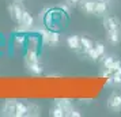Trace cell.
I'll use <instances>...</instances> for the list:
<instances>
[{"mask_svg": "<svg viewBox=\"0 0 121 117\" xmlns=\"http://www.w3.org/2000/svg\"><path fill=\"white\" fill-rule=\"evenodd\" d=\"M97 0H80L79 1V8L83 14L86 15H94V8H95Z\"/></svg>", "mask_w": 121, "mask_h": 117, "instance_id": "5b68a950", "label": "cell"}, {"mask_svg": "<svg viewBox=\"0 0 121 117\" xmlns=\"http://www.w3.org/2000/svg\"><path fill=\"white\" fill-rule=\"evenodd\" d=\"M50 116H53V117H64L65 116V112H64V109H63L59 104H56L55 102V106L50 109Z\"/></svg>", "mask_w": 121, "mask_h": 117, "instance_id": "5bb4252c", "label": "cell"}, {"mask_svg": "<svg viewBox=\"0 0 121 117\" xmlns=\"http://www.w3.org/2000/svg\"><path fill=\"white\" fill-rule=\"evenodd\" d=\"M17 42L22 44V42H23V37H19V38H17Z\"/></svg>", "mask_w": 121, "mask_h": 117, "instance_id": "603a6c76", "label": "cell"}, {"mask_svg": "<svg viewBox=\"0 0 121 117\" xmlns=\"http://www.w3.org/2000/svg\"><path fill=\"white\" fill-rule=\"evenodd\" d=\"M22 27L25 29H30V27H33V25H34V18L33 15L30 14L29 11H23V15H22V19H21V23H19Z\"/></svg>", "mask_w": 121, "mask_h": 117, "instance_id": "9c48e42d", "label": "cell"}, {"mask_svg": "<svg viewBox=\"0 0 121 117\" xmlns=\"http://www.w3.org/2000/svg\"><path fill=\"white\" fill-rule=\"evenodd\" d=\"M79 1H80V0H79Z\"/></svg>", "mask_w": 121, "mask_h": 117, "instance_id": "4316f807", "label": "cell"}, {"mask_svg": "<svg viewBox=\"0 0 121 117\" xmlns=\"http://www.w3.org/2000/svg\"><path fill=\"white\" fill-rule=\"evenodd\" d=\"M108 12V1L105 0H97L95 8H94V15L97 17H105Z\"/></svg>", "mask_w": 121, "mask_h": 117, "instance_id": "52a82bcc", "label": "cell"}, {"mask_svg": "<svg viewBox=\"0 0 121 117\" xmlns=\"http://www.w3.org/2000/svg\"><path fill=\"white\" fill-rule=\"evenodd\" d=\"M39 114V108L35 104H29V112L27 116H38Z\"/></svg>", "mask_w": 121, "mask_h": 117, "instance_id": "e0dca14e", "label": "cell"}, {"mask_svg": "<svg viewBox=\"0 0 121 117\" xmlns=\"http://www.w3.org/2000/svg\"><path fill=\"white\" fill-rule=\"evenodd\" d=\"M105 1H110V0H105Z\"/></svg>", "mask_w": 121, "mask_h": 117, "instance_id": "d4e9b609", "label": "cell"}, {"mask_svg": "<svg viewBox=\"0 0 121 117\" xmlns=\"http://www.w3.org/2000/svg\"><path fill=\"white\" fill-rule=\"evenodd\" d=\"M94 49L97 50V53L99 55V57L105 56V53H106V48H105V45L102 42H94Z\"/></svg>", "mask_w": 121, "mask_h": 117, "instance_id": "2e32d148", "label": "cell"}, {"mask_svg": "<svg viewBox=\"0 0 121 117\" xmlns=\"http://www.w3.org/2000/svg\"><path fill=\"white\" fill-rule=\"evenodd\" d=\"M23 11H25V8L22 7L21 1H15V0H14V3H11V4L8 6V14H10V17H11L12 21L17 22L18 25L21 23Z\"/></svg>", "mask_w": 121, "mask_h": 117, "instance_id": "7a4b0ae2", "label": "cell"}, {"mask_svg": "<svg viewBox=\"0 0 121 117\" xmlns=\"http://www.w3.org/2000/svg\"><path fill=\"white\" fill-rule=\"evenodd\" d=\"M106 106L110 112L118 113L121 112V93L120 91H113L109 95V98L106 101Z\"/></svg>", "mask_w": 121, "mask_h": 117, "instance_id": "6da1fadb", "label": "cell"}, {"mask_svg": "<svg viewBox=\"0 0 121 117\" xmlns=\"http://www.w3.org/2000/svg\"><path fill=\"white\" fill-rule=\"evenodd\" d=\"M25 65H26L29 72H31L33 75H41L42 71H44V68H42V65L39 64V61H37V63H25Z\"/></svg>", "mask_w": 121, "mask_h": 117, "instance_id": "7c38bea8", "label": "cell"}, {"mask_svg": "<svg viewBox=\"0 0 121 117\" xmlns=\"http://www.w3.org/2000/svg\"><path fill=\"white\" fill-rule=\"evenodd\" d=\"M116 59L113 57V56H108V57H105L104 61H102V65H104V68H109L112 64H113V61H114Z\"/></svg>", "mask_w": 121, "mask_h": 117, "instance_id": "d6986e66", "label": "cell"}, {"mask_svg": "<svg viewBox=\"0 0 121 117\" xmlns=\"http://www.w3.org/2000/svg\"><path fill=\"white\" fill-rule=\"evenodd\" d=\"M37 44H38V39L37 38H29V49H34L37 50Z\"/></svg>", "mask_w": 121, "mask_h": 117, "instance_id": "ffe728a7", "label": "cell"}, {"mask_svg": "<svg viewBox=\"0 0 121 117\" xmlns=\"http://www.w3.org/2000/svg\"><path fill=\"white\" fill-rule=\"evenodd\" d=\"M0 105H1V102H0Z\"/></svg>", "mask_w": 121, "mask_h": 117, "instance_id": "484cf974", "label": "cell"}, {"mask_svg": "<svg viewBox=\"0 0 121 117\" xmlns=\"http://www.w3.org/2000/svg\"><path fill=\"white\" fill-rule=\"evenodd\" d=\"M67 116H68V117H80L82 114H80V113H79L76 109H73V108H72L71 110L68 112V114H67Z\"/></svg>", "mask_w": 121, "mask_h": 117, "instance_id": "44dd1931", "label": "cell"}, {"mask_svg": "<svg viewBox=\"0 0 121 117\" xmlns=\"http://www.w3.org/2000/svg\"><path fill=\"white\" fill-rule=\"evenodd\" d=\"M56 104H59V105L64 109V112H65V116L68 114V112L72 109V104L69 100H56Z\"/></svg>", "mask_w": 121, "mask_h": 117, "instance_id": "9a60e30c", "label": "cell"}, {"mask_svg": "<svg viewBox=\"0 0 121 117\" xmlns=\"http://www.w3.org/2000/svg\"><path fill=\"white\" fill-rule=\"evenodd\" d=\"M41 35H42V41L44 44L49 45V46H55L60 42V35L56 31H46V30H42L41 31Z\"/></svg>", "mask_w": 121, "mask_h": 117, "instance_id": "277c9868", "label": "cell"}, {"mask_svg": "<svg viewBox=\"0 0 121 117\" xmlns=\"http://www.w3.org/2000/svg\"><path fill=\"white\" fill-rule=\"evenodd\" d=\"M15 1H23V0H15Z\"/></svg>", "mask_w": 121, "mask_h": 117, "instance_id": "cb8c5ba5", "label": "cell"}, {"mask_svg": "<svg viewBox=\"0 0 121 117\" xmlns=\"http://www.w3.org/2000/svg\"><path fill=\"white\" fill-rule=\"evenodd\" d=\"M29 112V104H25L22 101H17V108H15V117H23L27 116Z\"/></svg>", "mask_w": 121, "mask_h": 117, "instance_id": "8fae6325", "label": "cell"}, {"mask_svg": "<svg viewBox=\"0 0 121 117\" xmlns=\"http://www.w3.org/2000/svg\"><path fill=\"white\" fill-rule=\"evenodd\" d=\"M65 1H67V4L71 6V7H75L79 4V0H65Z\"/></svg>", "mask_w": 121, "mask_h": 117, "instance_id": "7402d4cb", "label": "cell"}, {"mask_svg": "<svg viewBox=\"0 0 121 117\" xmlns=\"http://www.w3.org/2000/svg\"><path fill=\"white\" fill-rule=\"evenodd\" d=\"M67 45L71 50H80L82 46H80V37L79 35H69L67 38Z\"/></svg>", "mask_w": 121, "mask_h": 117, "instance_id": "30bf717a", "label": "cell"}, {"mask_svg": "<svg viewBox=\"0 0 121 117\" xmlns=\"http://www.w3.org/2000/svg\"><path fill=\"white\" fill-rule=\"evenodd\" d=\"M106 41L110 45H117L121 41V30H109L106 31Z\"/></svg>", "mask_w": 121, "mask_h": 117, "instance_id": "8992f818", "label": "cell"}, {"mask_svg": "<svg viewBox=\"0 0 121 117\" xmlns=\"http://www.w3.org/2000/svg\"><path fill=\"white\" fill-rule=\"evenodd\" d=\"M15 108H17V101L8 100L3 105V114L4 116H15Z\"/></svg>", "mask_w": 121, "mask_h": 117, "instance_id": "ba28073f", "label": "cell"}, {"mask_svg": "<svg viewBox=\"0 0 121 117\" xmlns=\"http://www.w3.org/2000/svg\"><path fill=\"white\" fill-rule=\"evenodd\" d=\"M86 55L90 57V60H93V61H95V60H98L99 59V55L97 53V50L94 49V46L91 48V49H88L87 52H86Z\"/></svg>", "mask_w": 121, "mask_h": 117, "instance_id": "ac0fdd59", "label": "cell"}, {"mask_svg": "<svg viewBox=\"0 0 121 117\" xmlns=\"http://www.w3.org/2000/svg\"><path fill=\"white\" fill-rule=\"evenodd\" d=\"M80 46H82L80 50H83V52L86 53L88 49H91L94 46V42L90 38H87V37H80Z\"/></svg>", "mask_w": 121, "mask_h": 117, "instance_id": "4fadbf2b", "label": "cell"}, {"mask_svg": "<svg viewBox=\"0 0 121 117\" xmlns=\"http://www.w3.org/2000/svg\"><path fill=\"white\" fill-rule=\"evenodd\" d=\"M104 29H105V31H109V30H121L120 19L117 17H114V15H105Z\"/></svg>", "mask_w": 121, "mask_h": 117, "instance_id": "3957f363", "label": "cell"}]
</instances>
